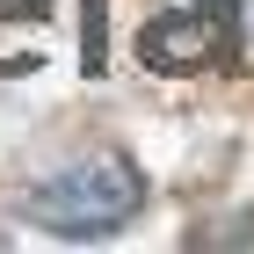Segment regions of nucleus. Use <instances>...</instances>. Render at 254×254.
Wrapping results in <instances>:
<instances>
[{
    "label": "nucleus",
    "mask_w": 254,
    "mask_h": 254,
    "mask_svg": "<svg viewBox=\"0 0 254 254\" xmlns=\"http://www.w3.org/2000/svg\"><path fill=\"white\" fill-rule=\"evenodd\" d=\"M22 211H29V225L51 233V240H102V233H117V225H131V218L145 211V175H138L131 153L102 145V153H87V160L51 167L37 189L22 196Z\"/></svg>",
    "instance_id": "1"
},
{
    "label": "nucleus",
    "mask_w": 254,
    "mask_h": 254,
    "mask_svg": "<svg viewBox=\"0 0 254 254\" xmlns=\"http://www.w3.org/2000/svg\"><path fill=\"white\" fill-rule=\"evenodd\" d=\"M240 44V0H153L138 22V59L153 73H211Z\"/></svg>",
    "instance_id": "2"
},
{
    "label": "nucleus",
    "mask_w": 254,
    "mask_h": 254,
    "mask_svg": "<svg viewBox=\"0 0 254 254\" xmlns=\"http://www.w3.org/2000/svg\"><path fill=\"white\" fill-rule=\"evenodd\" d=\"M87 65H102V0H87Z\"/></svg>",
    "instance_id": "4"
},
{
    "label": "nucleus",
    "mask_w": 254,
    "mask_h": 254,
    "mask_svg": "<svg viewBox=\"0 0 254 254\" xmlns=\"http://www.w3.org/2000/svg\"><path fill=\"white\" fill-rule=\"evenodd\" d=\"M51 37V0H0V73H37Z\"/></svg>",
    "instance_id": "3"
}]
</instances>
